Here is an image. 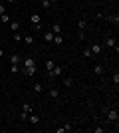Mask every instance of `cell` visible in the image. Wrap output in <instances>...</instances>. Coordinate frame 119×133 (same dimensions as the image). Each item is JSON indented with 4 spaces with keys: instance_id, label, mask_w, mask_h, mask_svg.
Instances as JSON below:
<instances>
[{
    "instance_id": "17",
    "label": "cell",
    "mask_w": 119,
    "mask_h": 133,
    "mask_svg": "<svg viewBox=\"0 0 119 133\" xmlns=\"http://www.w3.org/2000/svg\"><path fill=\"white\" fill-rule=\"evenodd\" d=\"M81 56H83V58H87V60H89V58H93V54H91V50H89V48H83Z\"/></svg>"
},
{
    "instance_id": "25",
    "label": "cell",
    "mask_w": 119,
    "mask_h": 133,
    "mask_svg": "<svg viewBox=\"0 0 119 133\" xmlns=\"http://www.w3.org/2000/svg\"><path fill=\"white\" fill-rule=\"evenodd\" d=\"M105 18H107L109 22H113V24H117V22H119V16H117V14H113V16H105Z\"/></svg>"
},
{
    "instance_id": "35",
    "label": "cell",
    "mask_w": 119,
    "mask_h": 133,
    "mask_svg": "<svg viewBox=\"0 0 119 133\" xmlns=\"http://www.w3.org/2000/svg\"><path fill=\"white\" fill-rule=\"evenodd\" d=\"M50 2H52V4H56V2H60V0H50Z\"/></svg>"
},
{
    "instance_id": "2",
    "label": "cell",
    "mask_w": 119,
    "mask_h": 133,
    "mask_svg": "<svg viewBox=\"0 0 119 133\" xmlns=\"http://www.w3.org/2000/svg\"><path fill=\"white\" fill-rule=\"evenodd\" d=\"M103 113H105V117H107V121H111V123H117V119H119V113H117V109H103Z\"/></svg>"
},
{
    "instance_id": "26",
    "label": "cell",
    "mask_w": 119,
    "mask_h": 133,
    "mask_svg": "<svg viewBox=\"0 0 119 133\" xmlns=\"http://www.w3.org/2000/svg\"><path fill=\"white\" fill-rule=\"evenodd\" d=\"M28 115H30V113H26V111L20 109V121H28Z\"/></svg>"
},
{
    "instance_id": "4",
    "label": "cell",
    "mask_w": 119,
    "mask_h": 133,
    "mask_svg": "<svg viewBox=\"0 0 119 133\" xmlns=\"http://www.w3.org/2000/svg\"><path fill=\"white\" fill-rule=\"evenodd\" d=\"M34 66H36V60L32 58V56H28V58L22 60V68H34Z\"/></svg>"
},
{
    "instance_id": "32",
    "label": "cell",
    "mask_w": 119,
    "mask_h": 133,
    "mask_svg": "<svg viewBox=\"0 0 119 133\" xmlns=\"http://www.w3.org/2000/svg\"><path fill=\"white\" fill-rule=\"evenodd\" d=\"M103 131H105V127H95L93 129V133H103Z\"/></svg>"
},
{
    "instance_id": "21",
    "label": "cell",
    "mask_w": 119,
    "mask_h": 133,
    "mask_svg": "<svg viewBox=\"0 0 119 133\" xmlns=\"http://www.w3.org/2000/svg\"><path fill=\"white\" fill-rule=\"evenodd\" d=\"M56 66V62H52V60H48L46 62V72H52V68Z\"/></svg>"
},
{
    "instance_id": "20",
    "label": "cell",
    "mask_w": 119,
    "mask_h": 133,
    "mask_svg": "<svg viewBox=\"0 0 119 133\" xmlns=\"http://www.w3.org/2000/svg\"><path fill=\"white\" fill-rule=\"evenodd\" d=\"M22 111H26V113H32V105H30V103H22Z\"/></svg>"
},
{
    "instance_id": "5",
    "label": "cell",
    "mask_w": 119,
    "mask_h": 133,
    "mask_svg": "<svg viewBox=\"0 0 119 133\" xmlns=\"http://www.w3.org/2000/svg\"><path fill=\"white\" fill-rule=\"evenodd\" d=\"M22 40H24V44L28 46V48H32V46H34V36H32V34H24Z\"/></svg>"
},
{
    "instance_id": "29",
    "label": "cell",
    "mask_w": 119,
    "mask_h": 133,
    "mask_svg": "<svg viewBox=\"0 0 119 133\" xmlns=\"http://www.w3.org/2000/svg\"><path fill=\"white\" fill-rule=\"evenodd\" d=\"M113 83H115V88L119 85V72H115V74H113Z\"/></svg>"
},
{
    "instance_id": "12",
    "label": "cell",
    "mask_w": 119,
    "mask_h": 133,
    "mask_svg": "<svg viewBox=\"0 0 119 133\" xmlns=\"http://www.w3.org/2000/svg\"><path fill=\"white\" fill-rule=\"evenodd\" d=\"M66 131H72V125H69V123H66V125H62V127L56 129V133H66Z\"/></svg>"
},
{
    "instance_id": "11",
    "label": "cell",
    "mask_w": 119,
    "mask_h": 133,
    "mask_svg": "<svg viewBox=\"0 0 119 133\" xmlns=\"http://www.w3.org/2000/svg\"><path fill=\"white\" fill-rule=\"evenodd\" d=\"M20 54H16V52H14V54H10V64H20Z\"/></svg>"
},
{
    "instance_id": "10",
    "label": "cell",
    "mask_w": 119,
    "mask_h": 133,
    "mask_svg": "<svg viewBox=\"0 0 119 133\" xmlns=\"http://www.w3.org/2000/svg\"><path fill=\"white\" fill-rule=\"evenodd\" d=\"M8 24H10V30H12V32H18V30H20V22H16V20H10Z\"/></svg>"
},
{
    "instance_id": "22",
    "label": "cell",
    "mask_w": 119,
    "mask_h": 133,
    "mask_svg": "<svg viewBox=\"0 0 119 133\" xmlns=\"http://www.w3.org/2000/svg\"><path fill=\"white\" fill-rule=\"evenodd\" d=\"M52 32L54 34H62V26H60V24H54V26H52Z\"/></svg>"
},
{
    "instance_id": "30",
    "label": "cell",
    "mask_w": 119,
    "mask_h": 133,
    "mask_svg": "<svg viewBox=\"0 0 119 133\" xmlns=\"http://www.w3.org/2000/svg\"><path fill=\"white\" fill-rule=\"evenodd\" d=\"M12 38L16 40V42H20V40H22V36H20V34H18V32H14V36H12Z\"/></svg>"
},
{
    "instance_id": "1",
    "label": "cell",
    "mask_w": 119,
    "mask_h": 133,
    "mask_svg": "<svg viewBox=\"0 0 119 133\" xmlns=\"http://www.w3.org/2000/svg\"><path fill=\"white\" fill-rule=\"evenodd\" d=\"M62 74H64V68L56 64L52 68V72H48V76H50V79H58V78H62Z\"/></svg>"
},
{
    "instance_id": "24",
    "label": "cell",
    "mask_w": 119,
    "mask_h": 133,
    "mask_svg": "<svg viewBox=\"0 0 119 133\" xmlns=\"http://www.w3.org/2000/svg\"><path fill=\"white\" fill-rule=\"evenodd\" d=\"M40 4H42V8H44V10H50V0H42V2H40Z\"/></svg>"
},
{
    "instance_id": "9",
    "label": "cell",
    "mask_w": 119,
    "mask_h": 133,
    "mask_svg": "<svg viewBox=\"0 0 119 133\" xmlns=\"http://www.w3.org/2000/svg\"><path fill=\"white\" fill-rule=\"evenodd\" d=\"M89 50H91V54H93V56H99L101 46H99V44H93V46H89Z\"/></svg>"
},
{
    "instance_id": "34",
    "label": "cell",
    "mask_w": 119,
    "mask_h": 133,
    "mask_svg": "<svg viewBox=\"0 0 119 133\" xmlns=\"http://www.w3.org/2000/svg\"><path fill=\"white\" fill-rule=\"evenodd\" d=\"M2 56H4V50H2V48H0V58H2Z\"/></svg>"
},
{
    "instance_id": "15",
    "label": "cell",
    "mask_w": 119,
    "mask_h": 133,
    "mask_svg": "<svg viewBox=\"0 0 119 133\" xmlns=\"http://www.w3.org/2000/svg\"><path fill=\"white\" fill-rule=\"evenodd\" d=\"M28 119H30L32 123H34V125H38V123H40V117L36 115V113H30V115H28Z\"/></svg>"
},
{
    "instance_id": "8",
    "label": "cell",
    "mask_w": 119,
    "mask_h": 133,
    "mask_svg": "<svg viewBox=\"0 0 119 133\" xmlns=\"http://www.w3.org/2000/svg\"><path fill=\"white\" fill-rule=\"evenodd\" d=\"M54 36H56V34L52 32V30H50V32H44V42H48V44H52V40H54Z\"/></svg>"
},
{
    "instance_id": "13",
    "label": "cell",
    "mask_w": 119,
    "mask_h": 133,
    "mask_svg": "<svg viewBox=\"0 0 119 133\" xmlns=\"http://www.w3.org/2000/svg\"><path fill=\"white\" fill-rule=\"evenodd\" d=\"M52 42H54V44H56V46H62V44H64V38H62V34H56Z\"/></svg>"
},
{
    "instance_id": "7",
    "label": "cell",
    "mask_w": 119,
    "mask_h": 133,
    "mask_svg": "<svg viewBox=\"0 0 119 133\" xmlns=\"http://www.w3.org/2000/svg\"><path fill=\"white\" fill-rule=\"evenodd\" d=\"M30 22H32V26H34V24H42V16H40V14H30Z\"/></svg>"
},
{
    "instance_id": "14",
    "label": "cell",
    "mask_w": 119,
    "mask_h": 133,
    "mask_svg": "<svg viewBox=\"0 0 119 133\" xmlns=\"http://www.w3.org/2000/svg\"><path fill=\"white\" fill-rule=\"evenodd\" d=\"M32 89H34L36 94H42V91H44V85H42V83H40V82H36L34 85H32Z\"/></svg>"
},
{
    "instance_id": "27",
    "label": "cell",
    "mask_w": 119,
    "mask_h": 133,
    "mask_svg": "<svg viewBox=\"0 0 119 133\" xmlns=\"http://www.w3.org/2000/svg\"><path fill=\"white\" fill-rule=\"evenodd\" d=\"M62 82H64V85H66V88H72V85H74V79H69V78L62 79Z\"/></svg>"
},
{
    "instance_id": "6",
    "label": "cell",
    "mask_w": 119,
    "mask_h": 133,
    "mask_svg": "<svg viewBox=\"0 0 119 133\" xmlns=\"http://www.w3.org/2000/svg\"><path fill=\"white\" fill-rule=\"evenodd\" d=\"M20 72H22L24 76L32 78V76H36V66H34V68H20Z\"/></svg>"
},
{
    "instance_id": "36",
    "label": "cell",
    "mask_w": 119,
    "mask_h": 133,
    "mask_svg": "<svg viewBox=\"0 0 119 133\" xmlns=\"http://www.w3.org/2000/svg\"><path fill=\"white\" fill-rule=\"evenodd\" d=\"M6 2H10V4H14V2H16V0H6Z\"/></svg>"
},
{
    "instance_id": "16",
    "label": "cell",
    "mask_w": 119,
    "mask_h": 133,
    "mask_svg": "<svg viewBox=\"0 0 119 133\" xmlns=\"http://www.w3.org/2000/svg\"><path fill=\"white\" fill-rule=\"evenodd\" d=\"M93 72H95V76H101V74H103V66H101V64L93 66Z\"/></svg>"
},
{
    "instance_id": "31",
    "label": "cell",
    "mask_w": 119,
    "mask_h": 133,
    "mask_svg": "<svg viewBox=\"0 0 119 133\" xmlns=\"http://www.w3.org/2000/svg\"><path fill=\"white\" fill-rule=\"evenodd\" d=\"M34 32H42V24H34Z\"/></svg>"
},
{
    "instance_id": "23",
    "label": "cell",
    "mask_w": 119,
    "mask_h": 133,
    "mask_svg": "<svg viewBox=\"0 0 119 133\" xmlns=\"http://www.w3.org/2000/svg\"><path fill=\"white\" fill-rule=\"evenodd\" d=\"M10 72L12 74H18V72H20V66H18V64H10Z\"/></svg>"
},
{
    "instance_id": "19",
    "label": "cell",
    "mask_w": 119,
    "mask_h": 133,
    "mask_svg": "<svg viewBox=\"0 0 119 133\" xmlns=\"http://www.w3.org/2000/svg\"><path fill=\"white\" fill-rule=\"evenodd\" d=\"M50 97H52V99H58V97H60V91H58L56 88H54V89H50Z\"/></svg>"
},
{
    "instance_id": "18",
    "label": "cell",
    "mask_w": 119,
    "mask_h": 133,
    "mask_svg": "<svg viewBox=\"0 0 119 133\" xmlns=\"http://www.w3.org/2000/svg\"><path fill=\"white\" fill-rule=\"evenodd\" d=\"M0 22H2V24H8V22H10V16H8L6 12H4V14H0Z\"/></svg>"
},
{
    "instance_id": "3",
    "label": "cell",
    "mask_w": 119,
    "mask_h": 133,
    "mask_svg": "<svg viewBox=\"0 0 119 133\" xmlns=\"http://www.w3.org/2000/svg\"><path fill=\"white\" fill-rule=\"evenodd\" d=\"M105 46H107V48H113L115 52L119 50V48H117V40H115L113 36H107V38H105Z\"/></svg>"
},
{
    "instance_id": "33",
    "label": "cell",
    "mask_w": 119,
    "mask_h": 133,
    "mask_svg": "<svg viewBox=\"0 0 119 133\" xmlns=\"http://www.w3.org/2000/svg\"><path fill=\"white\" fill-rule=\"evenodd\" d=\"M4 12H6V10H4V4L0 2V14H4Z\"/></svg>"
},
{
    "instance_id": "28",
    "label": "cell",
    "mask_w": 119,
    "mask_h": 133,
    "mask_svg": "<svg viewBox=\"0 0 119 133\" xmlns=\"http://www.w3.org/2000/svg\"><path fill=\"white\" fill-rule=\"evenodd\" d=\"M78 28H79V30H85V28H87V22H85V20H79V22H78Z\"/></svg>"
},
{
    "instance_id": "37",
    "label": "cell",
    "mask_w": 119,
    "mask_h": 133,
    "mask_svg": "<svg viewBox=\"0 0 119 133\" xmlns=\"http://www.w3.org/2000/svg\"><path fill=\"white\" fill-rule=\"evenodd\" d=\"M0 48H2V46H0Z\"/></svg>"
}]
</instances>
